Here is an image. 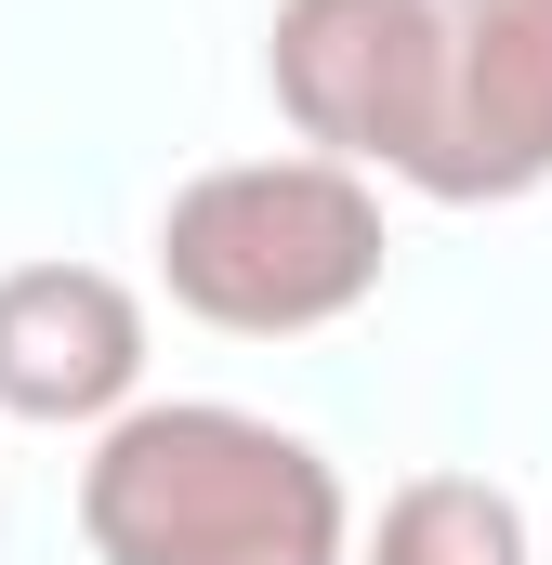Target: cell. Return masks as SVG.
<instances>
[{"mask_svg": "<svg viewBox=\"0 0 552 565\" xmlns=\"http://www.w3.org/2000/svg\"><path fill=\"white\" fill-rule=\"evenodd\" d=\"M552 184V0H447V119L421 198H540Z\"/></svg>", "mask_w": 552, "mask_h": 565, "instance_id": "obj_4", "label": "cell"}, {"mask_svg": "<svg viewBox=\"0 0 552 565\" xmlns=\"http://www.w3.org/2000/svg\"><path fill=\"white\" fill-rule=\"evenodd\" d=\"M158 289L198 329L302 342L382 289V198L342 158H224L158 211Z\"/></svg>", "mask_w": 552, "mask_h": 565, "instance_id": "obj_2", "label": "cell"}, {"mask_svg": "<svg viewBox=\"0 0 552 565\" xmlns=\"http://www.w3.org/2000/svg\"><path fill=\"white\" fill-rule=\"evenodd\" d=\"M264 79L302 158L421 184L447 119V0H276Z\"/></svg>", "mask_w": 552, "mask_h": 565, "instance_id": "obj_3", "label": "cell"}, {"mask_svg": "<svg viewBox=\"0 0 552 565\" xmlns=\"http://www.w3.org/2000/svg\"><path fill=\"white\" fill-rule=\"evenodd\" d=\"M79 540L106 565H342V473L289 422L171 395L93 434Z\"/></svg>", "mask_w": 552, "mask_h": 565, "instance_id": "obj_1", "label": "cell"}, {"mask_svg": "<svg viewBox=\"0 0 552 565\" xmlns=\"http://www.w3.org/2000/svg\"><path fill=\"white\" fill-rule=\"evenodd\" d=\"M355 565H527V500L487 473H408Z\"/></svg>", "mask_w": 552, "mask_h": 565, "instance_id": "obj_6", "label": "cell"}, {"mask_svg": "<svg viewBox=\"0 0 552 565\" xmlns=\"http://www.w3.org/2000/svg\"><path fill=\"white\" fill-rule=\"evenodd\" d=\"M145 382V302L106 264L0 277V422H119Z\"/></svg>", "mask_w": 552, "mask_h": 565, "instance_id": "obj_5", "label": "cell"}]
</instances>
